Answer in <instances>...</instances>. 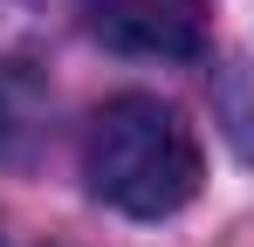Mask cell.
Masks as SVG:
<instances>
[{"label":"cell","mask_w":254,"mask_h":247,"mask_svg":"<svg viewBox=\"0 0 254 247\" xmlns=\"http://www.w3.org/2000/svg\"><path fill=\"white\" fill-rule=\"evenodd\" d=\"M89 28L124 48V55H158V62H186L206 48L213 0H83Z\"/></svg>","instance_id":"obj_2"},{"label":"cell","mask_w":254,"mask_h":247,"mask_svg":"<svg viewBox=\"0 0 254 247\" xmlns=\"http://www.w3.org/2000/svg\"><path fill=\"white\" fill-rule=\"evenodd\" d=\"M83 179L130 220H165L199 199L206 151L199 130L158 96H110L83 130Z\"/></svg>","instance_id":"obj_1"},{"label":"cell","mask_w":254,"mask_h":247,"mask_svg":"<svg viewBox=\"0 0 254 247\" xmlns=\"http://www.w3.org/2000/svg\"><path fill=\"white\" fill-rule=\"evenodd\" d=\"M48 130V82L28 62H0V165L35 158Z\"/></svg>","instance_id":"obj_3"}]
</instances>
